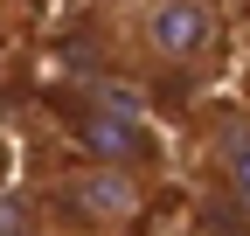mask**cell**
Here are the masks:
<instances>
[{"mask_svg": "<svg viewBox=\"0 0 250 236\" xmlns=\"http://www.w3.org/2000/svg\"><path fill=\"white\" fill-rule=\"evenodd\" d=\"M139 209H146V181L125 160H83L77 174L56 181V216L83 236H111L125 222H139Z\"/></svg>", "mask_w": 250, "mask_h": 236, "instance_id": "obj_1", "label": "cell"}, {"mask_svg": "<svg viewBox=\"0 0 250 236\" xmlns=\"http://www.w3.org/2000/svg\"><path fill=\"white\" fill-rule=\"evenodd\" d=\"M215 35H223V21H215L208 0H132V42L160 70L208 63V56H215Z\"/></svg>", "mask_w": 250, "mask_h": 236, "instance_id": "obj_2", "label": "cell"}, {"mask_svg": "<svg viewBox=\"0 0 250 236\" xmlns=\"http://www.w3.org/2000/svg\"><path fill=\"white\" fill-rule=\"evenodd\" d=\"M77 153H83V160L146 167V160H153V132H146V118H139V98L104 83V91L77 111Z\"/></svg>", "mask_w": 250, "mask_h": 236, "instance_id": "obj_3", "label": "cell"}, {"mask_svg": "<svg viewBox=\"0 0 250 236\" xmlns=\"http://www.w3.org/2000/svg\"><path fill=\"white\" fill-rule=\"evenodd\" d=\"M215 160H223V188H229V201L250 216V125H223Z\"/></svg>", "mask_w": 250, "mask_h": 236, "instance_id": "obj_4", "label": "cell"}, {"mask_svg": "<svg viewBox=\"0 0 250 236\" xmlns=\"http://www.w3.org/2000/svg\"><path fill=\"white\" fill-rule=\"evenodd\" d=\"M0 236H35V209L21 195H0Z\"/></svg>", "mask_w": 250, "mask_h": 236, "instance_id": "obj_5", "label": "cell"}, {"mask_svg": "<svg viewBox=\"0 0 250 236\" xmlns=\"http://www.w3.org/2000/svg\"><path fill=\"white\" fill-rule=\"evenodd\" d=\"M35 236H49V229H35Z\"/></svg>", "mask_w": 250, "mask_h": 236, "instance_id": "obj_6", "label": "cell"}, {"mask_svg": "<svg viewBox=\"0 0 250 236\" xmlns=\"http://www.w3.org/2000/svg\"><path fill=\"white\" fill-rule=\"evenodd\" d=\"M77 236H83V229H77Z\"/></svg>", "mask_w": 250, "mask_h": 236, "instance_id": "obj_7", "label": "cell"}]
</instances>
